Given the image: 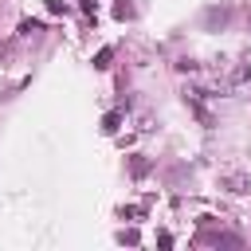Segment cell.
I'll list each match as a JSON object with an SVG mask.
<instances>
[{
  "label": "cell",
  "instance_id": "1",
  "mask_svg": "<svg viewBox=\"0 0 251 251\" xmlns=\"http://www.w3.org/2000/svg\"><path fill=\"white\" fill-rule=\"evenodd\" d=\"M224 184H227L231 192H247V188H251V176H243V173H227Z\"/></svg>",
  "mask_w": 251,
  "mask_h": 251
}]
</instances>
